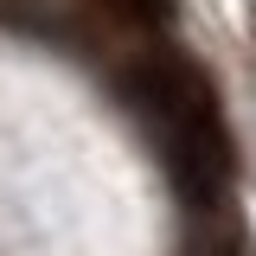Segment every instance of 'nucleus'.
I'll list each match as a JSON object with an SVG mask.
<instances>
[{"instance_id": "f257e3e1", "label": "nucleus", "mask_w": 256, "mask_h": 256, "mask_svg": "<svg viewBox=\"0 0 256 256\" xmlns=\"http://www.w3.org/2000/svg\"><path fill=\"white\" fill-rule=\"evenodd\" d=\"M128 102L160 134V154H166V173L180 180V192L212 212L230 186V134H224L212 84L192 64H148L128 77Z\"/></svg>"}]
</instances>
